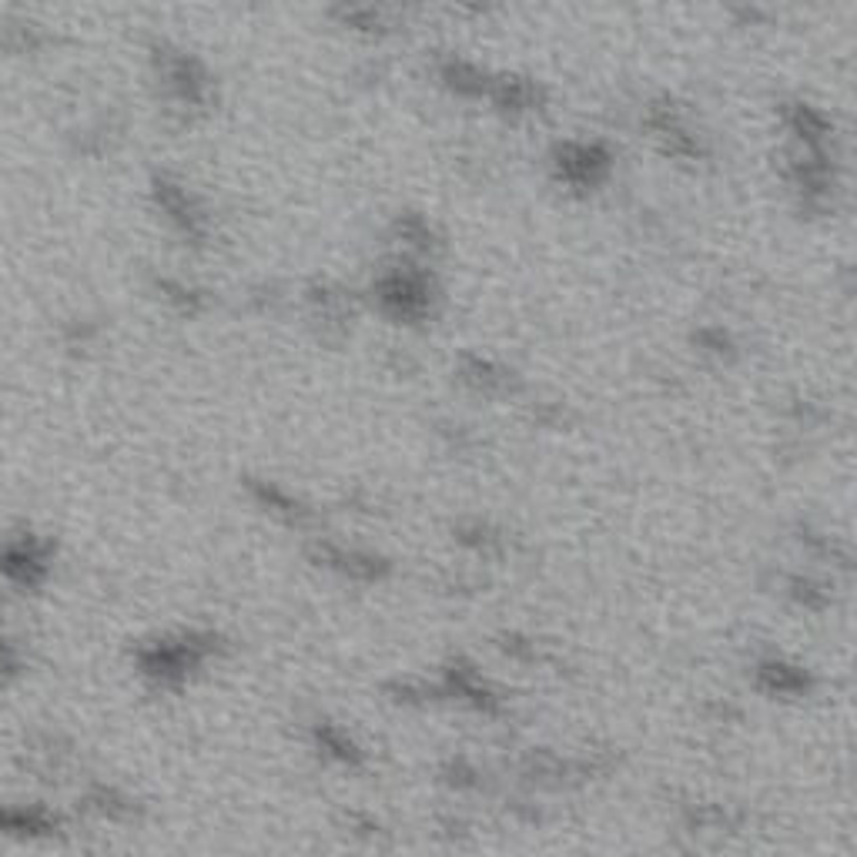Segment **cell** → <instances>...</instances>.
<instances>
[{
  "mask_svg": "<svg viewBox=\"0 0 857 857\" xmlns=\"http://www.w3.org/2000/svg\"><path fill=\"white\" fill-rule=\"evenodd\" d=\"M760 677H764V683H767L770 690H777V693H797L804 690V683H807L797 667H784V663H767V667L760 670Z\"/></svg>",
  "mask_w": 857,
  "mask_h": 857,
  "instance_id": "obj_1",
  "label": "cell"
}]
</instances>
